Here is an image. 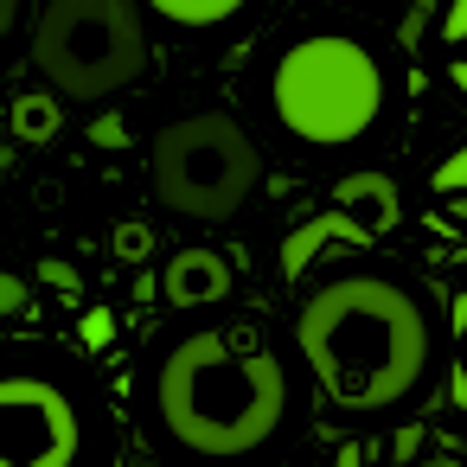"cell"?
<instances>
[{
	"instance_id": "16",
	"label": "cell",
	"mask_w": 467,
	"mask_h": 467,
	"mask_svg": "<svg viewBox=\"0 0 467 467\" xmlns=\"http://www.w3.org/2000/svg\"><path fill=\"white\" fill-rule=\"evenodd\" d=\"M84 135H90V148H109V154H122V148L135 141L122 116H90V129H84Z\"/></svg>"
},
{
	"instance_id": "22",
	"label": "cell",
	"mask_w": 467,
	"mask_h": 467,
	"mask_svg": "<svg viewBox=\"0 0 467 467\" xmlns=\"http://www.w3.org/2000/svg\"><path fill=\"white\" fill-rule=\"evenodd\" d=\"M333 467H365V448H358V441H339V454H333Z\"/></svg>"
},
{
	"instance_id": "11",
	"label": "cell",
	"mask_w": 467,
	"mask_h": 467,
	"mask_svg": "<svg viewBox=\"0 0 467 467\" xmlns=\"http://www.w3.org/2000/svg\"><path fill=\"white\" fill-rule=\"evenodd\" d=\"M441 390H448V410L467 422V282L448 295V365H441Z\"/></svg>"
},
{
	"instance_id": "4",
	"label": "cell",
	"mask_w": 467,
	"mask_h": 467,
	"mask_svg": "<svg viewBox=\"0 0 467 467\" xmlns=\"http://www.w3.org/2000/svg\"><path fill=\"white\" fill-rule=\"evenodd\" d=\"M26 65L65 103H109L135 90L154 65L148 20L135 0H39Z\"/></svg>"
},
{
	"instance_id": "14",
	"label": "cell",
	"mask_w": 467,
	"mask_h": 467,
	"mask_svg": "<svg viewBox=\"0 0 467 467\" xmlns=\"http://www.w3.org/2000/svg\"><path fill=\"white\" fill-rule=\"evenodd\" d=\"M448 7V0H410V7H403V20H397V46H422V33H429V20Z\"/></svg>"
},
{
	"instance_id": "7",
	"label": "cell",
	"mask_w": 467,
	"mask_h": 467,
	"mask_svg": "<svg viewBox=\"0 0 467 467\" xmlns=\"http://www.w3.org/2000/svg\"><path fill=\"white\" fill-rule=\"evenodd\" d=\"M231 288H237V263H231V250H205V244H192V250H173L167 269H161V301L180 307V314H192V307H218Z\"/></svg>"
},
{
	"instance_id": "17",
	"label": "cell",
	"mask_w": 467,
	"mask_h": 467,
	"mask_svg": "<svg viewBox=\"0 0 467 467\" xmlns=\"http://www.w3.org/2000/svg\"><path fill=\"white\" fill-rule=\"evenodd\" d=\"M429 186H435V192H467V141H461V148L429 173Z\"/></svg>"
},
{
	"instance_id": "21",
	"label": "cell",
	"mask_w": 467,
	"mask_h": 467,
	"mask_svg": "<svg viewBox=\"0 0 467 467\" xmlns=\"http://www.w3.org/2000/svg\"><path fill=\"white\" fill-rule=\"evenodd\" d=\"M416 448H422V422H410V429H397V441H390V454H397V461H410Z\"/></svg>"
},
{
	"instance_id": "23",
	"label": "cell",
	"mask_w": 467,
	"mask_h": 467,
	"mask_svg": "<svg viewBox=\"0 0 467 467\" xmlns=\"http://www.w3.org/2000/svg\"><path fill=\"white\" fill-rule=\"evenodd\" d=\"M20 26V0H0V33H14Z\"/></svg>"
},
{
	"instance_id": "10",
	"label": "cell",
	"mask_w": 467,
	"mask_h": 467,
	"mask_svg": "<svg viewBox=\"0 0 467 467\" xmlns=\"http://www.w3.org/2000/svg\"><path fill=\"white\" fill-rule=\"evenodd\" d=\"M7 129H14L20 148H46V141H58V129H65V97H58L52 84H46V90H20L14 109H7Z\"/></svg>"
},
{
	"instance_id": "25",
	"label": "cell",
	"mask_w": 467,
	"mask_h": 467,
	"mask_svg": "<svg viewBox=\"0 0 467 467\" xmlns=\"http://www.w3.org/2000/svg\"><path fill=\"white\" fill-rule=\"evenodd\" d=\"M429 467H461V461H454V454H435V461H429Z\"/></svg>"
},
{
	"instance_id": "20",
	"label": "cell",
	"mask_w": 467,
	"mask_h": 467,
	"mask_svg": "<svg viewBox=\"0 0 467 467\" xmlns=\"http://www.w3.org/2000/svg\"><path fill=\"white\" fill-rule=\"evenodd\" d=\"M441 46H467V0H448L441 7Z\"/></svg>"
},
{
	"instance_id": "19",
	"label": "cell",
	"mask_w": 467,
	"mask_h": 467,
	"mask_svg": "<svg viewBox=\"0 0 467 467\" xmlns=\"http://www.w3.org/2000/svg\"><path fill=\"white\" fill-rule=\"evenodd\" d=\"M39 275H46V288H58L71 307L84 301V282H78V269H71V263H39Z\"/></svg>"
},
{
	"instance_id": "12",
	"label": "cell",
	"mask_w": 467,
	"mask_h": 467,
	"mask_svg": "<svg viewBox=\"0 0 467 467\" xmlns=\"http://www.w3.org/2000/svg\"><path fill=\"white\" fill-rule=\"evenodd\" d=\"M141 7L154 14V20H167V26H180V33H218V26H231L250 0H141Z\"/></svg>"
},
{
	"instance_id": "15",
	"label": "cell",
	"mask_w": 467,
	"mask_h": 467,
	"mask_svg": "<svg viewBox=\"0 0 467 467\" xmlns=\"http://www.w3.org/2000/svg\"><path fill=\"white\" fill-rule=\"evenodd\" d=\"M116 256H122V263H148V256H154V224H141V218L116 224Z\"/></svg>"
},
{
	"instance_id": "13",
	"label": "cell",
	"mask_w": 467,
	"mask_h": 467,
	"mask_svg": "<svg viewBox=\"0 0 467 467\" xmlns=\"http://www.w3.org/2000/svg\"><path fill=\"white\" fill-rule=\"evenodd\" d=\"M78 339H84L90 352H109V346H116V314H109V307H78Z\"/></svg>"
},
{
	"instance_id": "18",
	"label": "cell",
	"mask_w": 467,
	"mask_h": 467,
	"mask_svg": "<svg viewBox=\"0 0 467 467\" xmlns=\"http://www.w3.org/2000/svg\"><path fill=\"white\" fill-rule=\"evenodd\" d=\"M0 314H7V320H26L33 314V295H26V275H0Z\"/></svg>"
},
{
	"instance_id": "1",
	"label": "cell",
	"mask_w": 467,
	"mask_h": 467,
	"mask_svg": "<svg viewBox=\"0 0 467 467\" xmlns=\"http://www.w3.org/2000/svg\"><path fill=\"white\" fill-rule=\"evenodd\" d=\"M295 352L314 371L320 403L358 422L410 410L441 371L435 314L422 288L390 269H346L314 282L295 307Z\"/></svg>"
},
{
	"instance_id": "24",
	"label": "cell",
	"mask_w": 467,
	"mask_h": 467,
	"mask_svg": "<svg viewBox=\"0 0 467 467\" xmlns=\"http://www.w3.org/2000/svg\"><path fill=\"white\" fill-rule=\"evenodd\" d=\"M448 84H454V90L467 97V58H454V65H448Z\"/></svg>"
},
{
	"instance_id": "6",
	"label": "cell",
	"mask_w": 467,
	"mask_h": 467,
	"mask_svg": "<svg viewBox=\"0 0 467 467\" xmlns=\"http://www.w3.org/2000/svg\"><path fill=\"white\" fill-rule=\"evenodd\" d=\"M84 410L52 371L0 378V467H78Z\"/></svg>"
},
{
	"instance_id": "9",
	"label": "cell",
	"mask_w": 467,
	"mask_h": 467,
	"mask_svg": "<svg viewBox=\"0 0 467 467\" xmlns=\"http://www.w3.org/2000/svg\"><path fill=\"white\" fill-rule=\"evenodd\" d=\"M333 205H346L371 237H384V231H397V224H403V186H397L384 167L339 173V180H333Z\"/></svg>"
},
{
	"instance_id": "3",
	"label": "cell",
	"mask_w": 467,
	"mask_h": 467,
	"mask_svg": "<svg viewBox=\"0 0 467 467\" xmlns=\"http://www.w3.org/2000/svg\"><path fill=\"white\" fill-rule=\"evenodd\" d=\"M269 116L295 148L339 154L384 129L390 116V78L384 58L352 33H301L269 65Z\"/></svg>"
},
{
	"instance_id": "2",
	"label": "cell",
	"mask_w": 467,
	"mask_h": 467,
	"mask_svg": "<svg viewBox=\"0 0 467 467\" xmlns=\"http://www.w3.org/2000/svg\"><path fill=\"white\" fill-rule=\"evenodd\" d=\"M295 410L282 358L244 327H192L154 365V422L199 461H250L282 441Z\"/></svg>"
},
{
	"instance_id": "8",
	"label": "cell",
	"mask_w": 467,
	"mask_h": 467,
	"mask_svg": "<svg viewBox=\"0 0 467 467\" xmlns=\"http://www.w3.org/2000/svg\"><path fill=\"white\" fill-rule=\"evenodd\" d=\"M365 244H371V231H365L346 205L314 212V218H301V224L282 237V282H301L327 250H365Z\"/></svg>"
},
{
	"instance_id": "5",
	"label": "cell",
	"mask_w": 467,
	"mask_h": 467,
	"mask_svg": "<svg viewBox=\"0 0 467 467\" xmlns=\"http://www.w3.org/2000/svg\"><path fill=\"white\" fill-rule=\"evenodd\" d=\"M154 205L186 224H231L263 186V148L231 109L180 116L148 148Z\"/></svg>"
}]
</instances>
